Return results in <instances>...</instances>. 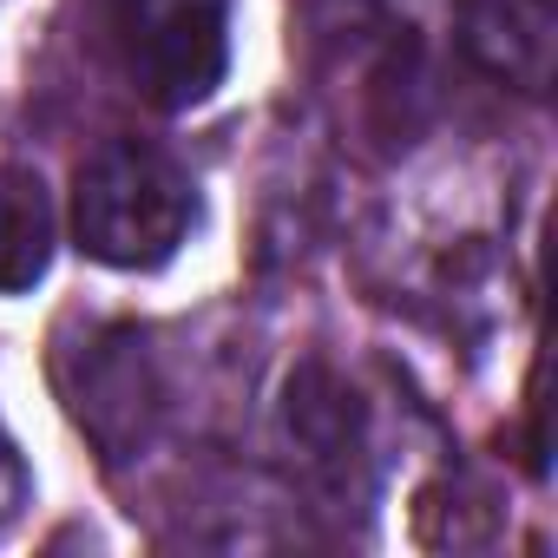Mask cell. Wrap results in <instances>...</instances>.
Masks as SVG:
<instances>
[{
    "label": "cell",
    "mask_w": 558,
    "mask_h": 558,
    "mask_svg": "<svg viewBox=\"0 0 558 558\" xmlns=\"http://www.w3.org/2000/svg\"><path fill=\"white\" fill-rule=\"evenodd\" d=\"M197 223L191 171L138 138H112L73 178V236L106 269H158Z\"/></svg>",
    "instance_id": "cell-1"
},
{
    "label": "cell",
    "mask_w": 558,
    "mask_h": 558,
    "mask_svg": "<svg viewBox=\"0 0 558 558\" xmlns=\"http://www.w3.org/2000/svg\"><path fill=\"white\" fill-rule=\"evenodd\" d=\"M125 40L145 99L191 112L230 73V0H125Z\"/></svg>",
    "instance_id": "cell-2"
},
{
    "label": "cell",
    "mask_w": 558,
    "mask_h": 558,
    "mask_svg": "<svg viewBox=\"0 0 558 558\" xmlns=\"http://www.w3.org/2000/svg\"><path fill=\"white\" fill-rule=\"evenodd\" d=\"M60 217L34 165H0V296H27L53 269Z\"/></svg>",
    "instance_id": "cell-4"
},
{
    "label": "cell",
    "mask_w": 558,
    "mask_h": 558,
    "mask_svg": "<svg viewBox=\"0 0 558 558\" xmlns=\"http://www.w3.org/2000/svg\"><path fill=\"white\" fill-rule=\"evenodd\" d=\"M460 47L480 73L538 99L558 73V0H460Z\"/></svg>",
    "instance_id": "cell-3"
}]
</instances>
